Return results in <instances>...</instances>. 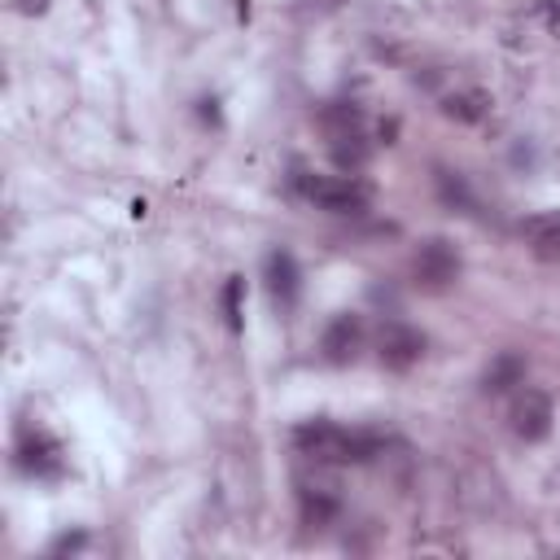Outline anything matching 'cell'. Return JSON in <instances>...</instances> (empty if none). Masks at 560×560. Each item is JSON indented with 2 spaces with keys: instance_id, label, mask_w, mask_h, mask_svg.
Instances as JSON below:
<instances>
[{
  "instance_id": "ac0fdd59",
  "label": "cell",
  "mask_w": 560,
  "mask_h": 560,
  "mask_svg": "<svg viewBox=\"0 0 560 560\" xmlns=\"http://www.w3.org/2000/svg\"><path fill=\"white\" fill-rule=\"evenodd\" d=\"M543 19H547V32L560 36V0H543Z\"/></svg>"
},
{
  "instance_id": "8fae6325",
  "label": "cell",
  "mask_w": 560,
  "mask_h": 560,
  "mask_svg": "<svg viewBox=\"0 0 560 560\" xmlns=\"http://www.w3.org/2000/svg\"><path fill=\"white\" fill-rule=\"evenodd\" d=\"M442 114L451 123H482L490 114V97L482 88H460V93H447L442 97Z\"/></svg>"
},
{
  "instance_id": "3957f363",
  "label": "cell",
  "mask_w": 560,
  "mask_h": 560,
  "mask_svg": "<svg viewBox=\"0 0 560 560\" xmlns=\"http://www.w3.org/2000/svg\"><path fill=\"white\" fill-rule=\"evenodd\" d=\"M412 276H416V285H421L425 294L451 290L455 280H460V254H455V245H451L447 236L425 241V245L412 254Z\"/></svg>"
},
{
  "instance_id": "5b68a950",
  "label": "cell",
  "mask_w": 560,
  "mask_h": 560,
  "mask_svg": "<svg viewBox=\"0 0 560 560\" xmlns=\"http://www.w3.org/2000/svg\"><path fill=\"white\" fill-rule=\"evenodd\" d=\"M508 421H512V434H516L521 442H543V438L551 434L556 407H551V399H547L543 390H521V394L512 399Z\"/></svg>"
},
{
  "instance_id": "9a60e30c",
  "label": "cell",
  "mask_w": 560,
  "mask_h": 560,
  "mask_svg": "<svg viewBox=\"0 0 560 560\" xmlns=\"http://www.w3.org/2000/svg\"><path fill=\"white\" fill-rule=\"evenodd\" d=\"M241 303H245V280H241V276H228V285H223V320H228V329H232V333H241V329H245V320H241Z\"/></svg>"
},
{
  "instance_id": "6da1fadb",
  "label": "cell",
  "mask_w": 560,
  "mask_h": 560,
  "mask_svg": "<svg viewBox=\"0 0 560 560\" xmlns=\"http://www.w3.org/2000/svg\"><path fill=\"white\" fill-rule=\"evenodd\" d=\"M294 447L316 464H368L373 455H381V438L355 434L333 421H303L294 429Z\"/></svg>"
},
{
  "instance_id": "277c9868",
  "label": "cell",
  "mask_w": 560,
  "mask_h": 560,
  "mask_svg": "<svg viewBox=\"0 0 560 560\" xmlns=\"http://www.w3.org/2000/svg\"><path fill=\"white\" fill-rule=\"evenodd\" d=\"M421 355H425V333H421V329H412V325H403V320L381 325V333H377V360H381L390 373H407Z\"/></svg>"
},
{
  "instance_id": "7a4b0ae2",
  "label": "cell",
  "mask_w": 560,
  "mask_h": 560,
  "mask_svg": "<svg viewBox=\"0 0 560 560\" xmlns=\"http://www.w3.org/2000/svg\"><path fill=\"white\" fill-rule=\"evenodd\" d=\"M307 202L320 206V210H333V215H364L373 206V184L360 180V175H312V180H299Z\"/></svg>"
},
{
  "instance_id": "4fadbf2b",
  "label": "cell",
  "mask_w": 560,
  "mask_h": 560,
  "mask_svg": "<svg viewBox=\"0 0 560 560\" xmlns=\"http://www.w3.org/2000/svg\"><path fill=\"white\" fill-rule=\"evenodd\" d=\"M299 503H303V521L307 525H329L342 512V499H338L333 486H303L299 490Z\"/></svg>"
},
{
  "instance_id": "52a82bcc",
  "label": "cell",
  "mask_w": 560,
  "mask_h": 560,
  "mask_svg": "<svg viewBox=\"0 0 560 560\" xmlns=\"http://www.w3.org/2000/svg\"><path fill=\"white\" fill-rule=\"evenodd\" d=\"M360 346H364V325H360V316H338V320H329V329H325V338H320V351H325L329 364H351V360L360 355Z\"/></svg>"
},
{
  "instance_id": "9c48e42d",
  "label": "cell",
  "mask_w": 560,
  "mask_h": 560,
  "mask_svg": "<svg viewBox=\"0 0 560 560\" xmlns=\"http://www.w3.org/2000/svg\"><path fill=\"white\" fill-rule=\"evenodd\" d=\"M525 381V355L521 351H499L490 364H486V373H482V390L486 394H508L512 386H521Z\"/></svg>"
},
{
  "instance_id": "ba28073f",
  "label": "cell",
  "mask_w": 560,
  "mask_h": 560,
  "mask_svg": "<svg viewBox=\"0 0 560 560\" xmlns=\"http://www.w3.org/2000/svg\"><path fill=\"white\" fill-rule=\"evenodd\" d=\"M521 236H525V245H529L538 258H547V263H560V210H543V215H529V219L521 223Z\"/></svg>"
},
{
  "instance_id": "d6986e66",
  "label": "cell",
  "mask_w": 560,
  "mask_h": 560,
  "mask_svg": "<svg viewBox=\"0 0 560 560\" xmlns=\"http://www.w3.org/2000/svg\"><path fill=\"white\" fill-rule=\"evenodd\" d=\"M19 10L36 19V14H45V10H49V0H19Z\"/></svg>"
},
{
  "instance_id": "2e32d148",
  "label": "cell",
  "mask_w": 560,
  "mask_h": 560,
  "mask_svg": "<svg viewBox=\"0 0 560 560\" xmlns=\"http://www.w3.org/2000/svg\"><path fill=\"white\" fill-rule=\"evenodd\" d=\"M438 193H442V202L447 206H455V210H473V197H468V184L460 180V175H451V171H438Z\"/></svg>"
},
{
  "instance_id": "30bf717a",
  "label": "cell",
  "mask_w": 560,
  "mask_h": 560,
  "mask_svg": "<svg viewBox=\"0 0 560 560\" xmlns=\"http://www.w3.org/2000/svg\"><path fill=\"white\" fill-rule=\"evenodd\" d=\"M19 464L27 473H36V477H53V473H62V447L49 434H36V438H27L19 447Z\"/></svg>"
},
{
  "instance_id": "e0dca14e",
  "label": "cell",
  "mask_w": 560,
  "mask_h": 560,
  "mask_svg": "<svg viewBox=\"0 0 560 560\" xmlns=\"http://www.w3.org/2000/svg\"><path fill=\"white\" fill-rule=\"evenodd\" d=\"M84 543H88V534H84V529H75V534H62L49 551H53V556H66V551H84Z\"/></svg>"
},
{
  "instance_id": "5bb4252c",
  "label": "cell",
  "mask_w": 560,
  "mask_h": 560,
  "mask_svg": "<svg viewBox=\"0 0 560 560\" xmlns=\"http://www.w3.org/2000/svg\"><path fill=\"white\" fill-rule=\"evenodd\" d=\"M320 127H325L329 141H333V136H346V132H364V114H360V106L333 101V106L320 110Z\"/></svg>"
},
{
  "instance_id": "7c38bea8",
  "label": "cell",
  "mask_w": 560,
  "mask_h": 560,
  "mask_svg": "<svg viewBox=\"0 0 560 560\" xmlns=\"http://www.w3.org/2000/svg\"><path fill=\"white\" fill-rule=\"evenodd\" d=\"M329 154H333L338 171L355 175V171H364V167H368L373 145H368V136H364V132H346V136H333V141H329Z\"/></svg>"
},
{
  "instance_id": "8992f818",
  "label": "cell",
  "mask_w": 560,
  "mask_h": 560,
  "mask_svg": "<svg viewBox=\"0 0 560 560\" xmlns=\"http://www.w3.org/2000/svg\"><path fill=\"white\" fill-rule=\"evenodd\" d=\"M263 280H267V294H271L276 307H294V303H299L303 271H299V258H294L290 249H271V254H267Z\"/></svg>"
}]
</instances>
